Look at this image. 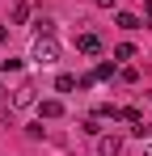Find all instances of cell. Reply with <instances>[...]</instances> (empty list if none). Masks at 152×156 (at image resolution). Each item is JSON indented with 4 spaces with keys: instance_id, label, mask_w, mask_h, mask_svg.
I'll return each mask as SVG.
<instances>
[{
    "instance_id": "6da1fadb",
    "label": "cell",
    "mask_w": 152,
    "mask_h": 156,
    "mask_svg": "<svg viewBox=\"0 0 152 156\" xmlns=\"http://www.w3.org/2000/svg\"><path fill=\"white\" fill-rule=\"evenodd\" d=\"M34 59H38V63H55V59H59V42H55L51 34H38V42H34Z\"/></svg>"
},
{
    "instance_id": "ba28073f",
    "label": "cell",
    "mask_w": 152,
    "mask_h": 156,
    "mask_svg": "<svg viewBox=\"0 0 152 156\" xmlns=\"http://www.w3.org/2000/svg\"><path fill=\"white\" fill-rule=\"evenodd\" d=\"M114 59H118V63H123V59H135V47H131V42H118V47H114Z\"/></svg>"
},
{
    "instance_id": "9a60e30c",
    "label": "cell",
    "mask_w": 152,
    "mask_h": 156,
    "mask_svg": "<svg viewBox=\"0 0 152 156\" xmlns=\"http://www.w3.org/2000/svg\"><path fill=\"white\" fill-rule=\"evenodd\" d=\"M4 38H9V30H4V26H0V42H4Z\"/></svg>"
},
{
    "instance_id": "9c48e42d",
    "label": "cell",
    "mask_w": 152,
    "mask_h": 156,
    "mask_svg": "<svg viewBox=\"0 0 152 156\" xmlns=\"http://www.w3.org/2000/svg\"><path fill=\"white\" fill-rule=\"evenodd\" d=\"M93 76H101V80H110V76H118V68H114V59H110V63H97V72H93Z\"/></svg>"
},
{
    "instance_id": "3957f363",
    "label": "cell",
    "mask_w": 152,
    "mask_h": 156,
    "mask_svg": "<svg viewBox=\"0 0 152 156\" xmlns=\"http://www.w3.org/2000/svg\"><path fill=\"white\" fill-rule=\"evenodd\" d=\"M123 152V139H118V135H101L97 139V156H118Z\"/></svg>"
},
{
    "instance_id": "52a82bcc",
    "label": "cell",
    "mask_w": 152,
    "mask_h": 156,
    "mask_svg": "<svg viewBox=\"0 0 152 156\" xmlns=\"http://www.w3.org/2000/svg\"><path fill=\"white\" fill-rule=\"evenodd\" d=\"M118 30H139V17L135 13H118Z\"/></svg>"
},
{
    "instance_id": "8fae6325",
    "label": "cell",
    "mask_w": 152,
    "mask_h": 156,
    "mask_svg": "<svg viewBox=\"0 0 152 156\" xmlns=\"http://www.w3.org/2000/svg\"><path fill=\"white\" fill-rule=\"evenodd\" d=\"M34 30H38V34H55V21H51V17H38Z\"/></svg>"
},
{
    "instance_id": "7c38bea8",
    "label": "cell",
    "mask_w": 152,
    "mask_h": 156,
    "mask_svg": "<svg viewBox=\"0 0 152 156\" xmlns=\"http://www.w3.org/2000/svg\"><path fill=\"white\" fill-rule=\"evenodd\" d=\"M101 131V118H85V135H97Z\"/></svg>"
},
{
    "instance_id": "5bb4252c",
    "label": "cell",
    "mask_w": 152,
    "mask_h": 156,
    "mask_svg": "<svg viewBox=\"0 0 152 156\" xmlns=\"http://www.w3.org/2000/svg\"><path fill=\"white\" fill-rule=\"evenodd\" d=\"M144 13H148V17H152V0H144Z\"/></svg>"
},
{
    "instance_id": "277c9868",
    "label": "cell",
    "mask_w": 152,
    "mask_h": 156,
    "mask_svg": "<svg viewBox=\"0 0 152 156\" xmlns=\"http://www.w3.org/2000/svg\"><path fill=\"white\" fill-rule=\"evenodd\" d=\"M13 110H25V105H34V84H21V89H17V93H13Z\"/></svg>"
},
{
    "instance_id": "30bf717a",
    "label": "cell",
    "mask_w": 152,
    "mask_h": 156,
    "mask_svg": "<svg viewBox=\"0 0 152 156\" xmlns=\"http://www.w3.org/2000/svg\"><path fill=\"white\" fill-rule=\"evenodd\" d=\"M21 21H30V4H17L13 9V26H21Z\"/></svg>"
},
{
    "instance_id": "5b68a950",
    "label": "cell",
    "mask_w": 152,
    "mask_h": 156,
    "mask_svg": "<svg viewBox=\"0 0 152 156\" xmlns=\"http://www.w3.org/2000/svg\"><path fill=\"white\" fill-rule=\"evenodd\" d=\"M38 114H42V118H63V101H55V97H51V101L38 105Z\"/></svg>"
},
{
    "instance_id": "7a4b0ae2",
    "label": "cell",
    "mask_w": 152,
    "mask_h": 156,
    "mask_svg": "<svg viewBox=\"0 0 152 156\" xmlns=\"http://www.w3.org/2000/svg\"><path fill=\"white\" fill-rule=\"evenodd\" d=\"M76 51L80 55H101V38L97 34H80V38H76Z\"/></svg>"
},
{
    "instance_id": "8992f818",
    "label": "cell",
    "mask_w": 152,
    "mask_h": 156,
    "mask_svg": "<svg viewBox=\"0 0 152 156\" xmlns=\"http://www.w3.org/2000/svg\"><path fill=\"white\" fill-rule=\"evenodd\" d=\"M55 89H59V93H72V89H76V76H68V72L55 76Z\"/></svg>"
},
{
    "instance_id": "4fadbf2b",
    "label": "cell",
    "mask_w": 152,
    "mask_h": 156,
    "mask_svg": "<svg viewBox=\"0 0 152 156\" xmlns=\"http://www.w3.org/2000/svg\"><path fill=\"white\" fill-rule=\"evenodd\" d=\"M93 4H97V9H114L118 0H93Z\"/></svg>"
}]
</instances>
